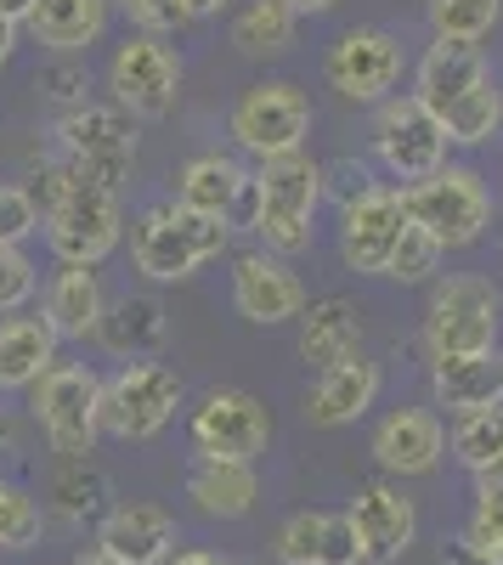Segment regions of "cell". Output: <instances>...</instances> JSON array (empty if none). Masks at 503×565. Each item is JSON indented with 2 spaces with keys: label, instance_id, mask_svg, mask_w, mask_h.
<instances>
[{
  "label": "cell",
  "instance_id": "cell-1",
  "mask_svg": "<svg viewBox=\"0 0 503 565\" xmlns=\"http://www.w3.org/2000/svg\"><path fill=\"white\" fill-rule=\"evenodd\" d=\"M255 238L266 244V255H306L317 238V204H323V164L311 153H289L255 170Z\"/></svg>",
  "mask_w": 503,
  "mask_h": 565
},
{
  "label": "cell",
  "instance_id": "cell-2",
  "mask_svg": "<svg viewBox=\"0 0 503 565\" xmlns=\"http://www.w3.org/2000/svg\"><path fill=\"white\" fill-rule=\"evenodd\" d=\"M226 238H233L226 221L193 215V210H181L170 199V204L142 210V221H136V232H130V260H136V271H142L148 282H181V277H193L204 260H215L226 249Z\"/></svg>",
  "mask_w": 503,
  "mask_h": 565
},
{
  "label": "cell",
  "instance_id": "cell-3",
  "mask_svg": "<svg viewBox=\"0 0 503 565\" xmlns=\"http://www.w3.org/2000/svg\"><path fill=\"white\" fill-rule=\"evenodd\" d=\"M503 300L486 277H441L430 289V311H425V345H430V362L436 356H481V351H497V317Z\"/></svg>",
  "mask_w": 503,
  "mask_h": 565
},
{
  "label": "cell",
  "instance_id": "cell-4",
  "mask_svg": "<svg viewBox=\"0 0 503 565\" xmlns=\"http://www.w3.org/2000/svg\"><path fill=\"white\" fill-rule=\"evenodd\" d=\"M34 418L45 441H52L68 463L90 458L103 441V380L85 362H57L45 380L34 385Z\"/></svg>",
  "mask_w": 503,
  "mask_h": 565
},
{
  "label": "cell",
  "instance_id": "cell-5",
  "mask_svg": "<svg viewBox=\"0 0 503 565\" xmlns=\"http://www.w3.org/2000/svg\"><path fill=\"white\" fill-rule=\"evenodd\" d=\"M226 130H233V141L244 153H255L260 164L289 159V153H306L311 103H306V90L289 85V79H260V85H249L244 97L233 103Z\"/></svg>",
  "mask_w": 503,
  "mask_h": 565
},
{
  "label": "cell",
  "instance_id": "cell-6",
  "mask_svg": "<svg viewBox=\"0 0 503 565\" xmlns=\"http://www.w3.org/2000/svg\"><path fill=\"white\" fill-rule=\"evenodd\" d=\"M407 215H414V226H425L441 249H470L492 221V193L470 164H447L430 181L407 186Z\"/></svg>",
  "mask_w": 503,
  "mask_h": 565
},
{
  "label": "cell",
  "instance_id": "cell-7",
  "mask_svg": "<svg viewBox=\"0 0 503 565\" xmlns=\"http://www.w3.org/2000/svg\"><path fill=\"white\" fill-rule=\"evenodd\" d=\"M181 407V373L164 362H125L114 380H103V436L148 441Z\"/></svg>",
  "mask_w": 503,
  "mask_h": 565
},
{
  "label": "cell",
  "instance_id": "cell-8",
  "mask_svg": "<svg viewBox=\"0 0 503 565\" xmlns=\"http://www.w3.org/2000/svg\"><path fill=\"white\" fill-rule=\"evenodd\" d=\"M45 244H52V255L63 266H97V260H108L114 244H119V193L68 170L63 204L45 215Z\"/></svg>",
  "mask_w": 503,
  "mask_h": 565
},
{
  "label": "cell",
  "instance_id": "cell-9",
  "mask_svg": "<svg viewBox=\"0 0 503 565\" xmlns=\"http://www.w3.org/2000/svg\"><path fill=\"white\" fill-rule=\"evenodd\" d=\"M57 141H63V164L85 181H97V186H114L119 193V181L130 175L136 164V125L130 114L114 103V108H68L57 119Z\"/></svg>",
  "mask_w": 503,
  "mask_h": 565
},
{
  "label": "cell",
  "instance_id": "cell-10",
  "mask_svg": "<svg viewBox=\"0 0 503 565\" xmlns=\"http://www.w3.org/2000/svg\"><path fill=\"white\" fill-rule=\"evenodd\" d=\"M447 130L419 97H390L374 114V153L396 181H430L447 170Z\"/></svg>",
  "mask_w": 503,
  "mask_h": 565
},
{
  "label": "cell",
  "instance_id": "cell-11",
  "mask_svg": "<svg viewBox=\"0 0 503 565\" xmlns=\"http://www.w3.org/2000/svg\"><path fill=\"white\" fill-rule=\"evenodd\" d=\"M108 90H114V103L125 114L164 119L181 97V57L159 34H130L108 63Z\"/></svg>",
  "mask_w": 503,
  "mask_h": 565
},
{
  "label": "cell",
  "instance_id": "cell-12",
  "mask_svg": "<svg viewBox=\"0 0 503 565\" xmlns=\"http://www.w3.org/2000/svg\"><path fill=\"white\" fill-rule=\"evenodd\" d=\"M193 452L199 458H226V463H255L271 441V413L249 391H210L193 407Z\"/></svg>",
  "mask_w": 503,
  "mask_h": 565
},
{
  "label": "cell",
  "instance_id": "cell-13",
  "mask_svg": "<svg viewBox=\"0 0 503 565\" xmlns=\"http://www.w3.org/2000/svg\"><path fill=\"white\" fill-rule=\"evenodd\" d=\"M323 74L345 103H390L402 79V40L390 29H345L329 45Z\"/></svg>",
  "mask_w": 503,
  "mask_h": 565
},
{
  "label": "cell",
  "instance_id": "cell-14",
  "mask_svg": "<svg viewBox=\"0 0 503 565\" xmlns=\"http://www.w3.org/2000/svg\"><path fill=\"white\" fill-rule=\"evenodd\" d=\"M407 226V193H390V186H374L368 199H356L351 210H340V260L351 271H368V277H385Z\"/></svg>",
  "mask_w": 503,
  "mask_h": 565
},
{
  "label": "cell",
  "instance_id": "cell-15",
  "mask_svg": "<svg viewBox=\"0 0 503 565\" xmlns=\"http://www.w3.org/2000/svg\"><path fill=\"white\" fill-rule=\"evenodd\" d=\"M233 306L255 328H278V322L306 311V289L289 271V260L266 255V249H249V255L233 260Z\"/></svg>",
  "mask_w": 503,
  "mask_h": 565
},
{
  "label": "cell",
  "instance_id": "cell-16",
  "mask_svg": "<svg viewBox=\"0 0 503 565\" xmlns=\"http://www.w3.org/2000/svg\"><path fill=\"white\" fill-rule=\"evenodd\" d=\"M345 514H351L356 543H362V554H368V565H396L407 548H414V537H419V509H414V498L396 492V487H385V481L362 487Z\"/></svg>",
  "mask_w": 503,
  "mask_h": 565
},
{
  "label": "cell",
  "instance_id": "cell-17",
  "mask_svg": "<svg viewBox=\"0 0 503 565\" xmlns=\"http://www.w3.org/2000/svg\"><path fill=\"white\" fill-rule=\"evenodd\" d=\"M97 548L125 565H170L175 559V514L159 503H114L97 526Z\"/></svg>",
  "mask_w": 503,
  "mask_h": 565
},
{
  "label": "cell",
  "instance_id": "cell-18",
  "mask_svg": "<svg viewBox=\"0 0 503 565\" xmlns=\"http://www.w3.org/2000/svg\"><path fill=\"white\" fill-rule=\"evenodd\" d=\"M374 458L390 476H430L447 458V424L436 418V407H396L374 430Z\"/></svg>",
  "mask_w": 503,
  "mask_h": 565
},
{
  "label": "cell",
  "instance_id": "cell-19",
  "mask_svg": "<svg viewBox=\"0 0 503 565\" xmlns=\"http://www.w3.org/2000/svg\"><path fill=\"white\" fill-rule=\"evenodd\" d=\"M278 559L283 565H368L351 514H323V509H300L278 526Z\"/></svg>",
  "mask_w": 503,
  "mask_h": 565
},
{
  "label": "cell",
  "instance_id": "cell-20",
  "mask_svg": "<svg viewBox=\"0 0 503 565\" xmlns=\"http://www.w3.org/2000/svg\"><path fill=\"white\" fill-rule=\"evenodd\" d=\"M379 385H385L379 362L351 356V362H340V367H329V373H317L311 402H306V418L317 424V430H340V424H356L362 413L379 402Z\"/></svg>",
  "mask_w": 503,
  "mask_h": 565
},
{
  "label": "cell",
  "instance_id": "cell-21",
  "mask_svg": "<svg viewBox=\"0 0 503 565\" xmlns=\"http://www.w3.org/2000/svg\"><path fill=\"white\" fill-rule=\"evenodd\" d=\"M430 391L436 407L447 413H481V407H503V351H481V356H436L430 362Z\"/></svg>",
  "mask_w": 503,
  "mask_h": 565
},
{
  "label": "cell",
  "instance_id": "cell-22",
  "mask_svg": "<svg viewBox=\"0 0 503 565\" xmlns=\"http://www.w3.org/2000/svg\"><path fill=\"white\" fill-rule=\"evenodd\" d=\"M108 317V295L90 266H57V277L45 282V328L57 340H90L103 334Z\"/></svg>",
  "mask_w": 503,
  "mask_h": 565
},
{
  "label": "cell",
  "instance_id": "cell-23",
  "mask_svg": "<svg viewBox=\"0 0 503 565\" xmlns=\"http://www.w3.org/2000/svg\"><path fill=\"white\" fill-rule=\"evenodd\" d=\"M486 79H492V68H486V57L475 52V45L436 40L430 52H425V63H419V74H414V97L441 119L452 103L464 97V90H475V85H486Z\"/></svg>",
  "mask_w": 503,
  "mask_h": 565
},
{
  "label": "cell",
  "instance_id": "cell-24",
  "mask_svg": "<svg viewBox=\"0 0 503 565\" xmlns=\"http://www.w3.org/2000/svg\"><path fill=\"white\" fill-rule=\"evenodd\" d=\"M300 356L317 367V373H329L351 356H362V317L351 300L329 295V300H311L300 311Z\"/></svg>",
  "mask_w": 503,
  "mask_h": 565
},
{
  "label": "cell",
  "instance_id": "cell-25",
  "mask_svg": "<svg viewBox=\"0 0 503 565\" xmlns=\"http://www.w3.org/2000/svg\"><path fill=\"white\" fill-rule=\"evenodd\" d=\"M244 193H249V175H244L238 159H226V153H199L188 170L175 175V204L193 210V215H210V221H233Z\"/></svg>",
  "mask_w": 503,
  "mask_h": 565
},
{
  "label": "cell",
  "instance_id": "cell-26",
  "mask_svg": "<svg viewBox=\"0 0 503 565\" xmlns=\"http://www.w3.org/2000/svg\"><path fill=\"white\" fill-rule=\"evenodd\" d=\"M57 367V334L45 317H7L0 322V391H34Z\"/></svg>",
  "mask_w": 503,
  "mask_h": 565
},
{
  "label": "cell",
  "instance_id": "cell-27",
  "mask_svg": "<svg viewBox=\"0 0 503 565\" xmlns=\"http://www.w3.org/2000/svg\"><path fill=\"white\" fill-rule=\"evenodd\" d=\"M188 498L210 514V521H244L260 498L255 463H226V458H193L188 469Z\"/></svg>",
  "mask_w": 503,
  "mask_h": 565
},
{
  "label": "cell",
  "instance_id": "cell-28",
  "mask_svg": "<svg viewBox=\"0 0 503 565\" xmlns=\"http://www.w3.org/2000/svg\"><path fill=\"white\" fill-rule=\"evenodd\" d=\"M108 7H114V0H40L34 18H29V29H34V40L45 45V52L79 57L85 45L103 40Z\"/></svg>",
  "mask_w": 503,
  "mask_h": 565
},
{
  "label": "cell",
  "instance_id": "cell-29",
  "mask_svg": "<svg viewBox=\"0 0 503 565\" xmlns=\"http://www.w3.org/2000/svg\"><path fill=\"white\" fill-rule=\"evenodd\" d=\"M170 334V317H164V300L159 295H119L103 317V345L114 356H136V362H148Z\"/></svg>",
  "mask_w": 503,
  "mask_h": 565
},
{
  "label": "cell",
  "instance_id": "cell-30",
  "mask_svg": "<svg viewBox=\"0 0 503 565\" xmlns=\"http://www.w3.org/2000/svg\"><path fill=\"white\" fill-rule=\"evenodd\" d=\"M300 18L283 7V0H249V7L233 18V45L244 57H283L295 45Z\"/></svg>",
  "mask_w": 503,
  "mask_h": 565
},
{
  "label": "cell",
  "instance_id": "cell-31",
  "mask_svg": "<svg viewBox=\"0 0 503 565\" xmlns=\"http://www.w3.org/2000/svg\"><path fill=\"white\" fill-rule=\"evenodd\" d=\"M497 125H503V90L492 79L475 85V90H464V97L441 114L447 141H459V148H481V141H492Z\"/></svg>",
  "mask_w": 503,
  "mask_h": 565
},
{
  "label": "cell",
  "instance_id": "cell-32",
  "mask_svg": "<svg viewBox=\"0 0 503 565\" xmlns=\"http://www.w3.org/2000/svg\"><path fill=\"white\" fill-rule=\"evenodd\" d=\"M452 458H459L470 476L497 469L503 463V407H481V413H464L452 424Z\"/></svg>",
  "mask_w": 503,
  "mask_h": 565
},
{
  "label": "cell",
  "instance_id": "cell-33",
  "mask_svg": "<svg viewBox=\"0 0 503 565\" xmlns=\"http://www.w3.org/2000/svg\"><path fill=\"white\" fill-rule=\"evenodd\" d=\"M430 29L436 40H459V45H475L492 34V23L503 18V0H430Z\"/></svg>",
  "mask_w": 503,
  "mask_h": 565
},
{
  "label": "cell",
  "instance_id": "cell-34",
  "mask_svg": "<svg viewBox=\"0 0 503 565\" xmlns=\"http://www.w3.org/2000/svg\"><path fill=\"white\" fill-rule=\"evenodd\" d=\"M108 503V476L103 469H90V458L68 463L63 476L52 481V509L63 514V521H90Z\"/></svg>",
  "mask_w": 503,
  "mask_h": 565
},
{
  "label": "cell",
  "instance_id": "cell-35",
  "mask_svg": "<svg viewBox=\"0 0 503 565\" xmlns=\"http://www.w3.org/2000/svg\"><path fill=\"white\" fill-rule=\"evenodd\" d=\"M40 526H45V514L29 492L18 487H0V548H29L40 543Z\"/></svg>",
  "mask_w": 503,
  "mask_h": 565
},
{
  "label": "cell",
  "instance_id": "cell-36",
  "mask_svg": "<svg viewBox=\"0 0 503 565\" xmlns=\"http://www.w3.org/2000/svg\"><path fill=\"white\" fill-rule=\"evenodd\" d=\"M441 244L430 238L425 226H407V238H402V249H396V260H390V271L385 277H396V282H425L436 266H441Z\"/></svg>",
  "mask_w": 503,
  "mask_h": 565
},
{
  "label": "cell",
  "instance_id": "cell-37",
  "mask_svg": "<svg viewBox=\"0 0 503 565\" xmlns=\"http://www.w3.org/2000/svg\"><path fill=\"white\" fill-rule=\"evenodd\" d=\"M125 7V18L142 29V34H175V29H188L193 23V12H188V0H119Z\"/></svg>",
  "mask_w": 503,
  "mask_h": 565
},
{
  "label": "cell",
  "instance_id": "cell-38",
  "mask_svg": "<svg viewBox=\"0 0 503 565\" xmlns=\"http://www.w3.org/2000/svg\"><path fill=\"white\" fill-rule=\"evenodd\" d=\"M40 226V210L29 199V186H12V181H0V244H12L23 249V238Z\"/></svg>",
  "mask_w": 503,
  "mask_h": 565
},
{
  "label": "cell",
  "instance_id": "cell-39",
  "mask_svg": "<svg viewBox=\"0 0 503 565\" xmlns=\"http://www.w3.org/2000/svg\"><path fill=\"white\" fill-rule=\"evenodd\" d=\"M34 260L23 255V249H12V244H0V311H18V306H29L34 300Z\"/></svg>",
  "mask_w": 503,
  "mask_h": 565
},
{
  "label": "cell",
  "instance_id": "cell-40",
  "mask_svg": "<svg viewBox=\"0 0 503 565\" xmlns=\"http://www.w3.org/2000/svg\"><path fill=\"white\" fill-rule=\"evenodd\" d=\"M374 170L362 164V159H334V164H323V193H334L340 199V210H351L356 199H368L374 193Z\"/></svg>",
  "mask_w": 503,
  "mask_h": 565
},
{
  "label": "cell",
  "instance_id": "cell-41",
  "mask_svg": "<svg viewBox=\"0 0 503 565\" xmlns=\"http://www.w3.org/2000/svg\"><path fill=\"white\" fill-rule=\"evenodd\" d=\"M464 543L503 565V509H475V514H470V526H464Z\"/></svg>",
  "mask_w": 503,
  "mask_h": 565
},
{
  "label": "cell",
  "instance_id": "cell-42",
  "mask_svg": "<svg viewBox=\"0 0 503 565\" xmlns=\"http://www.w3.org/2000/svg\"><path fill=\"white\" fill-rule=\"evenodd\" d=\"M40 85H45V97H52V103H74V108H85V103H79V97H85V68H45Z\"/></svg>",
  "mask_w": 503,
  "mask_h": 565
},
{
  "label": "cell",
  "instance_id": "cell-43",
  "mask_svg": "<svg viewBox=\"0 0 503 565\" xmlns=\"http://www.w3.org/2000/svg\"><path fill=\"white\" fill-rule=\"evenodd\" d=\"M475 509H503V463L475 476Z\"/></svg>",
  "mask_w": 503,
  "mask_h": 565
},
{
  "label": "cell",
  "instance_id": "cell-44",
  "mask_svg": "<svg viewBox=\"0 0 503 565\" xmlns=\"http://www.w3.org/2000/svg\"><path fill=\"white\" fill-rule=\"evenodd\" d=\"M170 565H233V559H226V554H215V548H181Z\"/></svg>",
  "mask_w": 503,
  "mask_h": 565
},
{
  "label": "cell",
  "instance_id": "cell-45",
  "mask_svg": "<svg viewBox=\"0 0 503 565\" xmlns=\"http://www.w3.org/2000/svg\"><path fill=\"white\" fill-rule=\"evenodd\" d=\"M447 565H497V559H486L481 548H470V543L459 537V543H452V548H447Z\"/></svg>",
  "mask_w": 503,
  "mask_h": 565
},
{
  "label": "cell",
  "instance_id": "cell-46",
  "mask_svg": "<svg viewBox=\"0 0 503 565\" xmlns=\"http://www.w3.org/2000/svg\"><path fill=\"white\" fill-rule=\"evenodd\" d=\"M12 52H18V23H12V18H0V68L12 63Z\"/></svg>",
  "mask_w": 503,
  "mask_h": 565
},
{
  "label": "cell",
  "instance_id": "cell-47",
  "mask_svg": "<svg viewBox=\"0 0 503 565\" xmlns=\"http://www.w3.org/2000/svg\"><path fill=\"white\" fill-rule=\"evenodd\" d=\"M40 0H0V18H12V23H29L34 18Z\"/></svg>",
  "mask_w": 503,
  "mask_h": 565
},
{
  "label": "cell",
  "instance_id": "cell-48",
  "mask_svg": "<svg viewBox=\"0 0 503 565\" xmlns=\"http://www.w3.org/2000/svg\"><path fill=\"white\" fill-rule=\"evenodd\" d=\"M283 7H289L295 18H317V12H329L334 0H283Z\"/></svg>",
  "mask_w": 503,
  "mask_h": 565
},
{
  "label": "cell",
  "instance_id": "cell-49",
  "mask_svg": "<svg viewBox=\"0 0 503 565\" xmlns=\"http://www.w3.org/2000/svg\"><path fill=\"white\" fill-rule=\"evenodd\" d=\"M226 7H233V0H188L193 18H215V12H226Z\"/></svg>",
  "mask_w": 503,
  "mask_h": 565
},
{
  "label": "cell",
  "instance_id": "cell-50",
  "mask_svg": "<svg viewBox=\"0 0 503 565\" xmlns=\"http://www.w3.org/2000/svg\"><path fill=\"white\" fill-rule=\"evenodd\" d=\"M74 565H125V559H114V554H103V548H85Z\"/></svg>",
  "mask_w": 503,
  "mask_h": 565
},
{
  "label": "cell",
  "instance_id": "cell-51",
  "mask_svg": "<svg viewBox=\"0 0 503 565\" xmlns=\"http://www.w3.org/2000/svg\"><path fill=\"white\" fill-rule=\"evenodd\" d=\"M0 441H12V424L7 418H0Z\"/></svg>",
  "mask_w": 503,
  "mask_h": 565
},
{
  "label": "cell",
  "instance_id": "cell-52",
  "mask_svg": "<svg viewBox=\"0 0 503 565\" xmlns=\"http://www.w3.org/2000/svg\"><path fill=\"white\" fill-rule=\"evenodd\" d=\"M0 487H7V481H0Z\"/></svg>",
  "mask_w": 503,
  "mask_h": 565
}]
</instances>
